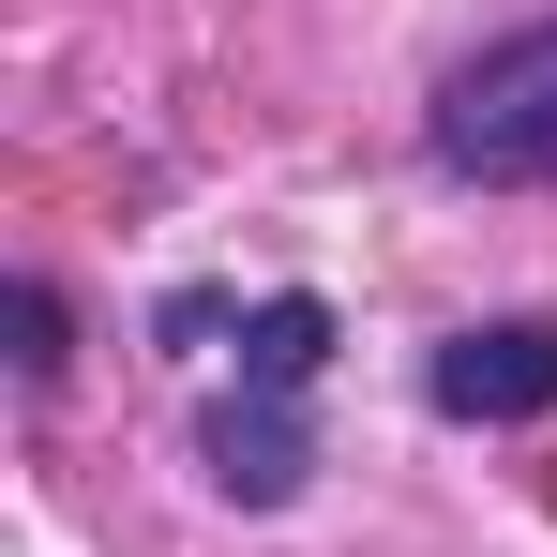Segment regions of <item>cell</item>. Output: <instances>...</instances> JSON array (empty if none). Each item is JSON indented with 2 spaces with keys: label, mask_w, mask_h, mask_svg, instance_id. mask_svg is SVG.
Segmentation results:
<instances>
[{
  "label": "cell",
  "mask_w": 557,
  "mask_h": 557,
  "mask_svg": "<svg viewBox=\"0 0 557 557\" xmlns=\"http://www.w3.org/2000/svg\"><path fill=\"white\" fill-rule=\"evenodd\" d=\"M422 151H437L453 182H497V196L557 182V15L467 61L453 91H437V121H422Z\"/></svg>",
  "instance_id": "obj_1"
},
{
  "label": "cell",
  "mask_w": 557,
  "mask_h": 557,
  "mask_svg": "<svg viewBox=\"0 0 557 557\" xmlns=\"http://www.w3.org/2000/svg\"><path fill=\"white\" fill-rule=\"evenodd\" d=\"M422 392H437V422H557V317H482V332H453V347L422 362Z\"/></svg>",
  "instance_id": "obj_2"
},
{
  "label": "cell",
  "mask_w": 557,
  "mask_h": 557,
  "mask_svg": "<svg viewBox=\"0 0 557 557\" xmlns=\"http://www.w3.org/2000/svg\"><path fill=\"white\" fill-rule=\"evenodd\" d=\"M196 453H211V482H226L242 512H286V497L317 482V422H301V392H226V407L196 422Z\"/></svg>",
  "instance_id": "obj_3"
},
{
  "label": "cell",
  "mask_w": 557,
  "mask_h": 557,
  "mask_svg": "<svg viewBox=\"0 0 557 557\" xmlns=\"http://www.w3.org/2000/svg\"><path fill=\"white\" fill-rule=\"evenodd\" d=\"M317 362H332V301H317V286H286V301L242 317V392H301Z\"/></svg>",
  "instance_id": "obj_4"
},
{
  "label": "cell",
  "mask_w": 557,
  "mask_h": 557,
  "mask_svg": "<svg viewBox=\"0 0 557 557\" xmlns=\"http://www.w3.org/2000/svg\"><path fill=\"white\" fill-rule=\"evenodd\" d=\"M15 392H61V301L15 286Z\"/></svg>",
  "instance_id": "obj_5"
}]
</instances>
